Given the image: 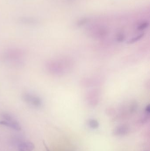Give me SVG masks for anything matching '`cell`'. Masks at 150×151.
I'll return each instance as SVG.
<instances>
[{
	"mask_svg": "<svg viewBox=\"0 0 150 151\" xmlns=\"http://www.w3.org/2000/svg\"><path fill=\"white\" fill-rule=\"evenodd\" d=\"M25 54L20 49L12 48L5 50L2 59L6 63L13 67H21L24 65Z\"/></svg>",
	"mask_w": 150,
	"mask_h": 151,
	"instance_id": "cell-1",
	"label": "cell"
},
{
	"mask_svg": "<svg viewBox=\"0 0 150 151\" xmlns=\"http://www.w3.org/2000/svg\"><path fill=\"white\" fill-rule=\"evenodd\" d=\"M66 59H53L47 61L45 64L47 72L52 75L61 76L68 70L69 64Z\"/></svg>",
	"mask_w": 150,
	"mask_h": 151,
	"instance_id": "cell-2",
	"label": "cell"
},
{
	"mask_svg": "<svg viewBox=\"0 0 150 151\" xmlns=\"http://www.w3.org/2000/svg\"><path fill=\"white\" fill-rule=\"evenodd\" d=\"M22 99L26 104L35 108H40L42 106L43 101L42 99L29 92H25L22 95Z\"/></svg>",
	"mask_w": 150,
	"mask_h": 151,
	"instance_id": "cell-3",
	"label": "cell"
},
{
	"mask_svg": "<svg viewBox=\"0 0 150 151\" xmlns=\"http://www.w3.org/2000/svg\"><path fill=\"white\" fill-rule=\"evenodd\" d=\"M99 92L96 90L90 91L86 96L88 104L92 106H95L99 102Z\"/></svg>",
	"mask_w": 150,
	"mask_h": 151,
	"instance_id": "cell-4",
	"label": "cell"
},
{
	"mask_svg": "<svg viewBox=\"0 0 150 151\" xmlns=\"http://www.w3.org/2000/svg\"><path fill=\"white\" fill-rule=\"evenodd\" d=\"M0 124L7 126L17 131H20L21 130V127L20 124L15 119L8 121L2 120L0 121Z\"/></svg>",
	"mask_w": 150,
	"mask_h": 151,
	"instance_id": "cell-5",
	"label": "cell"
},
{
	"mask_svg": "<svg viewBox=\"0 0 150 151\" xmlns=\"http://www.w3.org/2000/svg\"><path fill=\"white\" fill-rule=\"evenodd\" d=\"M18 22L21 24L24 25H34L37 24L39 21L36 18L31 17H20L18 19Z\"/></svg>",
	"mask_w": 150,
	"mask_h": 151,
	"instance_id": "cell-6",
	"label": "cell"
},
{
	"mask_svg": "<svg viewBox=\"0 0 150 151\" xmlns=\"http://www.w3.org/2000/svg\"><path fill=\"white\" fill-rule=\"evenodd\" d=\"M129 129L125 125H121L116 127L113 130V134L115 136H124L129 133Z\"/></svg>",
	"mask_w": 150,
	"mask_h": 151,
	"instance_id": "cell-7",
	"label": "cell"
},
{
	"mask_svg": "<svg viewBox=\"0 0 150 151\" xmlns=\"http://www.w3.org/2000/svg\"><path fill=\"white\" fill-rule=\"evenodd\" d=\"M35 148V145L31 142H23L18 145L19 151H32Z\"/></svg>",
	"mask_w": 150,
	"mask_h": 151,
	"instance_id": "cell-8",
	"label": "cell"
},
{
	"mask_svg": "<svg viewBox=\"0 0 150 151\" xmlns=\"http://www.w3.org/2000/svg\"><path fill=\"white\" fill-rule=\"evenodd\" d=\"M149 23L147 21H143L140 22L136 26V29L139 31H142L145 30L149 27Z\"/></svg>",
	"mask_w": 150,
	"mask_h": 151,
	"instance_id": "cell-9",
	"label": "cell"
},
{
	"mask_svg": "<svg viewBox=\"0 0 150 151\" xmlns=\"http://www.w3.org/2000/svg\"><path fill=\"white\" fill-rule=\"evenodd\" d=\"M144 32H142V33L131 38L128 41L127 43L128 44H133V43H135L142 39L144 37Z\"/></svg>",
	"mask_w": 150,
	"mask_h": 151,
	"instance_id": "cell-10",
	"label": "cell"
},
{
	"mask_svg": "<svg viewBox=\"0 0 150 151\" xmlns=\"http://www.w3.org/2000/svg\"><path fill=\"white\" fill-rule=\"evenodd\" d=\"M88 125L92 129H96L99 126V123L96 119H90L89 121Z\"/></svg>",
	"mask_w": 150,
	"mask_h": 151,
	"instance_id": "cell-11",
	"label": "cell"
},
{
	"mask_svg": "<svg viewBox=\"0 0 150 151\" xmlns=\"http://www.w3.org/2000/svg\"><path fill=\"white\" fill-rule=\"evenodd\" d=\"M117 41L118 43H122L124 41L125 39V35L123 32H119L118 33L116 37Z\"/></svg>",
	"mask_w": 150,
	"mask_h": 151,
	"instance_id": "cell-12",
	"label": "cell"
},
{
	"mask_svg": "<svg viewBox=\"0 0 150 151\" xmlns=\"http://www.w3.org/2000/svg\"><path fill=\"white\" fill-rule=\"evenodd\" d=\"M149 118H150V114H146L144 113V116L142 117L141 119V123H147V121L149 120Z\"/></svg>",
	"mask_w": 150,
	"mask_h": 151,
	"instance_id": "cell-13",
	"label": "cell"
},
{
	"mask_svg": "<svg viewBox=\"0 0 150 151\" xmlns=\"http://www.w3.org/2000/svg\"><path fill=\"white\" fill-rule=\"evenodd\" d=\"M137 107L138 105L137 103L135 102H132L131 104L130 105V111L131 112H134L137 110Z\"/></svg>",
	"mask_w": 150,
	"mask_h": 151,
	"instance_id": "cell-14",
	"label": "cell"
},
{
	"mask_svg": "<svg viewBox=\"0 0 150 151\" xmlns=\"http://www.w3.org/2000/svg\"><path fill=\"white\" fill-rule=\"evenodd\" d=\"M88 21V18H82L81 20H79L77 22V25L79 26H82V25H84Z\"/></svg>",
	"mask_w": 150,
	"mask_h": 151,
	"instance_id": "cell-15",
	"label": "cell"
},
{
	"mask_svg": "<svg viewBox=\"0 0 150 151\" xmlns=\"http://www.w3.org/2000/svg\"><path fill=\"white\" fill-rule=\"evenodd\" d=\"M144 113H147V114H150V105L148 104L144 109Z\"/></svg>",
	"mask_w": 150,
	"mask_h": 151,
	"instance_id": "cell-16",
	"label": "cell"
},
{
	"mask_svg": "<svg viewBox=\"0 0 150 151\" xmlns=\"http://www.w3.org/2000/svg\"><path fill=\"white\" fill-rule=\"evenodd\" d=\"M43 143L45 147L46 151H50L49 149V148H48V147L45 144V142H44V141H43Z\"/></svg>",
	"mask_w": 150,
	"mask_h": 151,
	"instance_id": "cell-17",
	"label": "cell"
},
{
	"mask_svg": "<svg viewBox=\"0 0 150 151\" xmlns=\"http://www.w3.org/2000/svg\"><path fill=\"white\" fill-rule=\"evenodd\" d=\"M68 1H70V2H71V1H73L74 0H68Z\"/></svg>",
	"mask_w": 150,
	"mask_h": 151,
	"instance_id": "cell-18",
	"label": "cell"
}]
</instances>
